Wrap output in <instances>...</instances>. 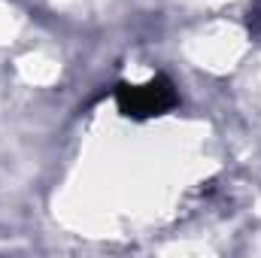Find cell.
<instances>
[{
  "label": "cell",
  "instance_id": "6da1fadb",
  "mask_svg": "<svg viewBox=\"0 0 261 258\" xmlns=\"http://www.w3.org/2000/svg\"><path fill=\"white\" fill-rule=\"evenodd\" d=\"M173 104H176V94H173V88L164 76H158V79H152L149 85H140V88H130V85L119 88V107L128 116H158Z\"/></svg>",
  "mask_w": 261,
  "mask_h": 258
}]
</instances>
